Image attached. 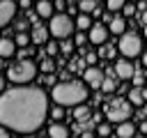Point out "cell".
I'll return each mask as SVG.
<instances>
[{
	"mask_svg": "<svg viewBox=\"0 0 147 138\" xmlns=\"http://www.w3.org/2000/svg\"><path fill=\"white\" fill-rule=\"evenodd\" d=\"M48 110V97L41 87L16 85L0 94V126L9 131H37L44 124Z\"/></svg>",
	"mask_w": 147,
	"mask_h": 138,
	"instance_id": "cell-1",
	"label": "cell"
},
{
	"mask_svg": "<svg viewBox=\"0 0 147 138\" xmlns=\"http://www.w3.org/2000/svg\"><path fill=\"white\" fill-rule=\"evenodd\" d=\"M87 94H90V87L83 83V80H64V83H57L53 90H51V99L62 106V108H76L80 103L87 101Z\"/></svg>",
	"mask_w": 147,
	"mask_h": 138,
	"instance_id": "cell-2",
	"label": "cell"
},
{
	"mask_svg": "<svg viewBox=\"0 0 147 138\" xmlns=\"http://www.w3.org/2000/svg\"><path fill=\"white\" fill-rule=\"evenodd\" d=\"M106 120L108 122H115V124H119V122H126V120H131V115H133V103L129 101V99H124V97H110L108 101H106Z\"/></svg>",
	"mask_w": 147,
	"mask_h": 138,
	"instance_id": "cell-3",
	"label": "cell"
},
{
	"mask_svg": "<svg viewBox=\"0 0 147 138\" xmlns=\"http://www.w3.org/2000/svg\"><path fill=\"white\" fill-rule=\"evenodd\" d=\"M34 76H37V64L32 60H18V62L9 64V69H7V78L16 85H25Z\"/></svg>",
	"mask_w": 147,
	"mask_h": 138,
	"instance_id": "cell-4",
	"label": "cell"
},
{
	"mask_svg": "<svg viewBox=\"0 0 147 138\" xmlns=\"http://www.w3.org/2000/svg\"><path fill=\"white\" fill-rule=\"evenodd\" d=\"M74 28H76V23L67 14H53V18L48 21V32L55 39H69L74 34Z\"/></svg>",
	"mask_w": 147,
	"mask_h": 138,
	"instance_id": "cell-5",
	"label": "cell"
},
{
	"mask_svg": "<svg viewBox=\"0 0 147 138\" xmlns=\"http://www.w3.org/2000/svg\"><path fill=\"white\" fill-rule=\"evenodd\" d=\"M117 51H119L122 57H126V60L138 57V55H142V39H140L136 32H124V34L119 37Z\"/></svg>",
	"mask_w": 147,
	"mask_h": 138,
	"instance_id": "cell-6",
	"label": "cell"
},
{
	"mask_svg": "<svg viewBox=\"0 0 147 138\" xmlns=\"http://www.w3.org/2000/svg\"><path fill=\"white\" fill-rule=\"evenodd\" d=\"M103 78H106V74H103L99 67H87V69L83 71V83H85L87 87H92V90H101Z\"/></svg>",
	"mask_w": 147,
	"mask_h": 138,
	"instance_id": "cell-7",
	"label": "cell"
},
{
	"mask_svg": "<svg viewBox=\"0 0 147 138\" xmlns=\"http://www.w3.org/2000/svg\"><path fill=\"white\" fill-rule=\"evenodd\" d=\"M87 39H90V44H103L106 39H108V28L103 25V23H94L92 28H90V32H87Z\"/></svg>",
	"mask_w": 147,
	"mask_h": 138,
	"instance_id": "cell-8",
	"label": "cell"
},
{
	"mask_svg": "<svg viewBox=\"0 0 147 138\" xmlns=\"http://www.w3.org/2000/svg\"><path fill=\"white\" fill-rule=\"evenodd\" d=\"M16 14V2L14 0H0V28H5Z\"/></svg>",
	"mask_w": 147,
	"mask_h": 138,
	"instance_id": "cell-9",
	"label": "cell"
},
{
	"mask_svg": "<svg viewBox=\"0 0 147 138\" xmlns=\"http://www.w3.org/2000/svg\"><path fill=\"white\" fill-rule=\"evenodd\" d=\"M115 74H117L122 80H129V78H133V76H136V69H133L131 60L122 57V60H117V62H115Z\"/></svg>",
	"mask_w": 147,
	"mask_h": 138,
	"instance_id": "cell-10",
	"label": "cell"
},
{
	"mask_svg": "<svg viewBox=\"0 0 147 138\" xmlns=\"http://www.w3.org/2000/svg\"><path fill=\"white\" fill-rule=\"evenodd\" d=\"M115 133H117V138H136V124L131 120L119 122L117 129H115Z\"/></svg>",
	"mask_w": 147,
	"mask_h": 138,
	"instance_id": "cell-11",
	"label": "cell"
},
{
	"mask_svg": "<svg viewBox=\"0 0 147 138\" xmlns=\"http://www.w3.org/2000/svg\"><path fill=\"white\" fill-rule=\"evenodd\" d=\"M48 34H51V32H48V25H39V23H37V25L32 28V34H30V37H32L34 44H46Z\"/></svg>",
	"mask_w": 147,
	"mask_h": 138,
	"instance_id": "cell-12",
	"label": "cell"
},
{
	"mask_svg": "<svg viewBox=\"0 0 147 138\" xmlns=\"http://www.w3.org/2000/svg\"><path fill=\"white\" fill-rule=\"evenodd\" d=\"M34 9H37V16H41V18H48V21H51V18H53V9H55V7H53V2H51V0H39Z\"/></svg>",
	"mask_w": 147,
	"mask_h": 138,
	"instance_id": "cell-13",
	"label": "cell"
},
{
	"mask_svg": "<svg viewBox=\"0 0 147 138\" xmlns=\"http://www.w3.org/2000/svg\"><path fill=\"white\" fill-rule=\"evenodd\" d=\"M126 99L133 103V108H136V106H142V103L147 101V90H142V87H133V90L129 92Z\"/></svg>",
	"mask_w": 147,
	"mask_h": 138,
	"instance_id": "cell-14",
	"label": "cell"
},
{
	"mask_svg": "<svg viewBox=\"0 0 147 138\" xmlns=\"http://www.w3.org/2000/svg\"><path fill=\"white\" fill-rule=\"evenodd\" d=\"M14 53H16V41L2 37V39H0V57L5 60V57H11Z\"/></svg>",
	"mask_w": 147,
	"mask_h": 138,
	"instance_id": "cell-15",
	"label": "cell"
},
{
	"mask_svg": "<svg viewBox=\"0 0 147 138\" xmlns=\"http://www.w3.org/2000/svg\"><path fill=\"white\" fill-rule=\"evenodd\" d=\"M48 138H69V129L60 122H53L48 126Z\"/></svg>",
	"mask_w": 147,
	"mask_h": 138,
	"instance_id": "cell-16",
	"label": "cell"
},
{
	"mask_svg": "<svg viewBox=\"0 0 147 138\" xmlns=\"http://www.w3.org/2000/svg\"><path fill=\"white\" fill-rule=\"evenodd\" d=\"M108 32H113V34H124L126 32V21L122 18V16H117V18H113L110 21V28H108Z\"/></svg>",
	"mask_w": 147,
	"mask_h": 138,
	"instance_id": "cell-17",
	"label": "cell"
},
{
	"mask_svg": "<svg viewBox=\"0 0 147 138\" xmlns=\"http://www.w3.org/2000/svg\"><path fill=\"white\" fill-rule=\"evenodd\" d=\"M92 25H94V23H92L90 14H78V18H76V28H78L80 32H90Z\"/></svg>",
	"mask_w": 147,
	"mask_h": 138,
	"instance_id": "cell-18",
	"label": "cell"
},
{
	"mask_svg": "<svg viewBox=\"0 0 147 138\" xmlns=\"http://www.w3.org/2000/svg\"><path fill=\"white\" fill-rule=\"evenodd\" d=\"M90 106H85V103H80V106H76L74 108V120H78V122H85L87 117H90Z\"/></svg>",
	"mask_w": 147,
	"mask_h": 138,
	"instance_id": "cell-19",
	"label": "cell"
},
{
	"mask_svg": "<svg viewBox=\"0 0 147 138\" xmlns=\"http://www.w3.org/2000/svg\"><path fill=\"white\" fill-rule=\"evenodd\" d=\"M78 9H80V14H94L96 12V0H80Z\"/></svg>",
	"mask_w": 147,
	"mask_h": 138,
	"instance_id": "cell-20",
	"label": "cell"
},
{
	"mask_svg": "<svg viewBox=\"0 0 147 138\" xmlns=\"http://www.w3.org/2000/svg\"><path fill=\"white\" fill-rule=\"evenodd\" d=\"M115 90H117V83H115V78L106 76V78H103V85H101V92L110 94V92H115Z\"/></svg>",
	"mask_w": 147,
	"mask_h": 138,
	"instance_id": "cell-21",
	"label": "cell"
},
{
	"mask_svg": "<svg viewBox=\"0 0 147 138\" xmlns=\"http://www.w3.org/2000/svg\"><path fill=\"white\" fill-rule=\"evenodd\" d=\"M14 41H16L18 48H23V46H28V44L32 41V37H30L28 32H16V39H14Z\"/></svg>",
	"mask_w": 147,
	"mask_h": 138,
	"instance_id": "cell-22",
	"label": "cell"
},
{
	"mask_svg": "<svg viewBox=\"0 0 147 138\" xmlns=\"http://www.w3.org/2000/svg\"><path fill=\"white\" fill-rule=\"evenodd\" d=\"M44 74H55V62L51 60V57H46L44 62H41V67H39Z\"/></svg>",
	"mask_w": 147,
	"mask_h": 138,
	"instance_id": "cell-23",
	"label": "cell"
},
{
	"mask_svg": "<svg viewBox=\"0 0 147 138\" xmlns=\"http://www.w3.org/2000/svg\"><path fill=\"white\" fill-rule=\"evenodd\" d=\"M96 133H99V138H108L110 136V122H101L96 126Z\"/></svg>",
	"mask_w": 147,
	"mask_h": 138,
	"instance_id": "cell-24",
	"label": "cell"
},
{
	"mask_svg": "<svg viewBox=\"0 0 147 138\" xmlns=\"http://www.w3.org/2000/svg\"><path fill=\"white\" fill-rule=\"evenodd\" d=\"M124 5H126V0H106V7H108L110 12H117V9H124Z\"/></svg>",
	"mask_w": 147,
	"mask_h": 138,
	"instance_id": "cell-25",
	"label": "cell"
},
{
	"mask_svg": "<svg viewBox=\"0 0 147 138\" xmlns=\"http://www.w3.org/2000/svg\"><path fill=\"white\" fill-rule=\"evenodd\" d=\"M48 113H51V117H53V120H55V122H57V120H62V117H64V108H62V106H57V103H55V106H53V108H51V110H48Z\"/></svg>",
	"mask_w": 147,
	"mask_h": 138,
	"instance_id": "cell-26",
	"label": "cell"
},
{
	"mask_svg": "<svg viewBox=\"0 0 147 138\" xmlns=\"http://www.w3.org/2000/svg\"><path fill=\"white\" fill-rule=\"evenodd\" d=\"M87 41H90V39H87V34H85V32H78V34H76V39H74V44H76V46H83V44H87Z\"/></svg>",
	"mask_w": 147,
	"mask_h": 138,
	"instance_id": "cell-27",
	"label": "cell"
},
{
	"mask_svg": "<svg viewBox=\"0 0 147 138\" xmlns=\"http://www.w3.org/2000/svg\"><path fill=\"white\" fill-rule=\"evenodd\" d=\"M60 51H62L64 55H71V51H74V44H71V41H64V44L60 46Z\"/></svg>",
	"mask_w": 147,
	"mask_h": 138,
	"instance_id": "cell-28",
	"label": "cell"
},
{
	"mask_svg": "<svg viewBox=\"0 0 147 138\" xmlns=\"http://www.w3.org/2000/svg\"><path fill=\"white\" fill-rule=\"evenodd\" d=\"M57 51H60V46H57L55 41H51V44H48V48H46V53H48V55H57Z\"/></svg>",
	"mask_w": 147,
	"mask_h": 138,
	"instance_id": "cell-29",
	"label": "cell"
},
{
	"mask_svg": "<svg viewBox=\"0 0 147 138\" xmlns=\"http://www.w3.org/2000/svg\"><path fill=\"white\" fill-rule=\"evenodd\" d=\"M122 12H124V16H133L136 7H133V5H124V9H122Z\"/></svg>",
	"mask_w": 147,
	"mask_h": 138,
	"instance_id": "cell-30",
	"label": "cell"
},
{
	"mask_svg": "<svg viewBox=\"0 0 147 138\" xmlns=\"http://www.w3.org/2000/svg\"><path fill=\"white\" fill-rule=\"evenodd\" d=\"M85 62L94 64V62H96V55H94V53H87V55H85Z\"/></svg>",
	"mask_w": 147,
	"mask_h": 138,
	"instance_id": "cell-31",
	"label": "cell"
},
{
	"mask_svg": "<svg viewBox=\"0 0 147 138\" xmlns=\"http://www.w3.org/2000/svg\"><path fill=\"white\" fill-rule=\"evenodd\" d=\"M18 5H21L23 9H30V5H32V0H18Z\"/></svg>",
	"mask_w": 147,
	"mask_h": 138,
	"instance_id": "cell-32",
	"label": "cell"
},
{
	"mask_svg": "<svg viewBox=\"0 0 147 138\" xmlns=\"http://www.w3.org/2000/svg\"><path fill=\"white\" fill-rule=\"evenodd\" d=\"M0 138H9V129H5V126H0Z\"/></svg>",
	"mask_w": 147,
	"mask_h": 138,
	"instance_id": "cell-33",
	"label": "cell"
},
{
	"mask_svg": "<svg viewBox=\"0 0 147 138\" xmlns=\"http://www.w3.org/2000/svg\"><path fill=\"white\" fill-rule=\"evenodd\" d=\"M80 138H94V133H92V131H83V133H80Z\"/></svg>",
	"mask_w": 147,
	"mask_h": 138,
	"instance_id": "cell-34",
	"label": "cell"
},
{
	"mask_svg": "<svg viewBox=\"0 0 147 138\" xmlns=\"http://www.w3.org/2000/svg\"><path fill=\"white\" fill-rule=\"evenodd\" d=\"M140 60H142V64H145V69H147V51H142V55H140Z\"/></svg>",
	"mask_w": 147,
	"mask_h": 138,
	"instance_id": "cell-35",
	"label": "cell"
},
{
	"mask_svg": "<svg viewBox=\"0 0 147 138\" xmlns=\"http://www.w3.org/2000/svg\"><path fill=\"white\" fill-rule=\"evenodd\" d=\"M53 7H55V9H57V12H60V9H62V7H64V2H62V0H57V2H55V5H53Z\"/></svg>",
	"mask_w": 147,
	"mask_h": 138,
	"instance_id": "cell-36",
	"label": "cell"
},
{
	"mask_svg": "<svg viewBox=\"0 0 147 138\" xmlns=\"http://www.w3.org/2000/svg\"><path fill=\"white\" fill-rule=\"evenodd\" d=\"M140 131H142V133H147V120H145V122L140 124Z\"/></svg>",
	"mask_w": 147,
	"mask_h": 138,
	"instance_id": "cell-37",
	"label": "cell"
},
{
	"mask_svg": "<svg viewBox=\"0 0 147 138\" xmlns=\"http://www.w3.org/2000/svg\"><path fill=\"white\" fill-rule=\"evenodd\" d=\"M142 23H145V25H147V9H145V12H142Z\"/></svg>",
	"mask_w": 147,
	"mask_h": 138,
	"instance_id": "cell-38",
	"label": "cell"
},
{
	"mask_svg": "<svg viewBox=\"0 0 147 138\" xmlns=\"http://www.w3.org/2000/svg\"><path fill=\"white\" fill-rule=\"evenodd\" d=\"M2 87H5V80H2V76H0V92H2Z\"/></svg>",
	"mask_w": 147,
	"mask_h": 138,
	"instance_id": "cell-39",
	"label": "cell"
},
{
	"mask_svg": "<svg viewBox=\"0 0 147 138\" xmlns=\"http://www.w3.org/2000/svg\"><path fill=\"white\" fill-rule=\"evenodd\" d=\"M142 34H145V37H147V25H145V28H142Z\"/></svg>",
	"mask_w": 147,
	"mask_h": 138,
	"instance_id": "cell-40",
	"label": "cell"
},
{
	"mask_svg": "<svg viewBox=\"0 0 147 138\" xmlns=\"http://www.w3.org/2000/svg\"><path fill=\"white\" fill-rule=\"evenodd\" d=\"M0 69H2V57H0Z\"/></svg>",
	"mask_w": 147,
	"mask_h": 138,
	"instance_id": "cell-41",
	"label": "cell"
},
{
	"mask_svg": "<svg viewBox=\"0 0 147 138\" xmlns=\"http://www.w3.org/2000/svg\"><path fill=\"white\" fill-rule=\"evenodd\" d=\"M41 138H48V136H41Z\"/></svg>",
	"mask_w": 147,
	"mask_h": 138,
	"instance_id": "cell-42",
	"label": "cell"
},
{
	"mask_svg": "<svg viewBox=\"0 0 147 138\" xmlns=\"http://www.w3.org/2000/svg\"><path fill=\"white\" fill-rule=\"evenodd\" d=\"M136 138H140V136H136Z\"/></svg>",
	"mask_w": 147,
	"mask_h": 138,
	"instance_id": "cell-43",
	"label": "cell"
},
{
	"mask_svg": "<svg viewBox=\"0 0 147 138\" xmlns=\"http://www.w3.org/2000/svg\"><path fill=\"white\" fill-rule=\"evenodd\" d=\"M136 2H140V0H136Z\"/></svg>",
	"mask_w": 147,
	"mask_h": 138,
	"instance_id": "cell-44",
	"label": "cell"
},
{
	"mask_svg": "<svg viewBox=\"0 0 147 138\" xmlns=\"http://www.w3.org/2000/svg\"><path fill=\"white\" fill-rule=\"evenodd\" d=\"M37 2H39V0H37Z\"/></svg>",
	"mask_w": 147,
	"mask_h": 138,
	"instance_id": "cell-45",
	"label": "cell"
}]
</instances>
